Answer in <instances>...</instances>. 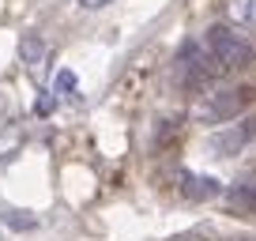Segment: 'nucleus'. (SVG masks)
Returning <instances> with one entry per match:
<instances>
[{
	"label": "nucleus",
	"instance_id": "nucleus-8",
	"mask_svg": "<svg viewBox=\"0 0 256 241\" xmlns=\"http://www.w3.org/2000/svg\"><path fill=\"white\" fill-rule=\"evenodd\" d=\"M230 204H238V208H245V211H256V181L238 185V188H234V196H230Z\"/></svg>",
	"mask_w": 256,
	"mask_h": 241
},
{
	"label": "nucleus",
	"instance_id": "nucleus-2",
	"mask_svg": "<svg viewBox=\"0 0 256 241\" xmlns=\"http://www.w3.org/2000/svg\"><path fill=\"white\" fill-rule=\"evenodd\" d=\"M204 46L215 56V64L222 72H245V68L256 64V46L230 23H215L208 34H204Z\"/></svg>",
	"mask_w": 256,
	"mask_h": 241
},
{
	"label": "nucleus",
	"instance_id": "nucleus-5",
	"mask_svg": "<svg viewBox=\"0 0 256 241\" xmlns=\"http://www.w3.org/2000/svg\"><path fill=\"white\" fill-rule=\"evenodd\" d=\"M19 60L26 64V72L42 76V68H46V60H49V46H46V38H38V34H26V38L19 42Z\"/></svg>",
	"mask_w": 256,
	"mask_h": 241
},
{
	"label": "nucleus",
	"instance_id": "nucleus-11",
	"mask_svg": "<svg viewBox=\"0 0 256 241\" xmlns=\"http://www.w3.org/2000/svg\"><path fill=\"white\" fill-rule=\"evenodd\" d=\"M177 241H204V238H177Z\"/></svg>",
	"mask_w": 256,
	"mask_h": 241
},
{
	"label": "nucleus",
	"instance_id": "nucleus-6",
	"mask_svg": "<svg viewBox=\"0 0 256 241\" xmlns=\"http://www.w3.org/2000/svg\"><path fill=\"white\" fill-rule=\"evenodd\" d=\"M181 192L192 196V200H215L218 192H222V185H218L215 177H200V174H181Z\"/></svg>",
	"mask_w": 256,
	"mask_h": 241
},
{
	"label": "nucleus",
	"instance_id": "nucleus-10",
	"mask_svg": "<svg viewBox=\"0 0 256 241\" xmlns=\"http://www.w3.org/2000/svg\"><path fill=\"white\" fill-rule=\"evenodd\" d=\"M106 4H113V0H80V8H87V12H98V8H106Z\"/></svg>",
	"mask_w": 256,
	"mask_h": 241
},
{
	"label": "nucleus",
	"instance_id": "nucleus-3",
	"mask_svg": "<svg viewBox=\"0 0 256 241\" xmlns=\"http://www.w3.org/2000/svg\"><path fill=\"white\" fill-rule=\"evenodd\" d=\"M174 72H177V83H181V87L204 90V87H211V80H215L222 68L215 64V56L208 53L204 42H184L177 60H174Z\"/></svg>",
	"mask_w": 256,
	"mask_h": 241
},
{
	"label": "nucleus",
	"instance_id": "nucleus-9",
	"mask_svg": "<svg viewBox=\"0 0 256 241\" xmlns=\"http://www.w3.org/2000/svg\"><path fill=\"white\" fill-rule=\"evenodd\" d=\"M56 90H60V94H72V90H76V76L60 72V76H56Z\"/></svg>",
	"mask_w": 256,
	"mask_h": 241
},
{
	"label": "nucleus",
	"instance_id": "nucleus-1",
	"mask_svg": "<svg viewBox=\"0 0 256 241\" xmlns=\"http://www.w3.org/2000/svg\"><path fill=\"white\" fill-rule=\"evenodd\" d=\"M252 102V90L245 87H204L192 102V120H200V124H230L238 120L241 113L248 110Z\"/></svg>",
	"mask_w": 256,
	"mask_h": 241
},
{
	"label": "nucleus",
	"instance_id": "nucleus-4",
	"mask_svg": "<svg viewBox=\"0 0 256 241\" xmlns=\"http://www.w3.org/2000/svg\"><path fill=\"white\" fill-rule=\"evenodd\" d=\"M252 140H256V117H238V120H230V124H222L218 132H211L208 147L218 158H230V154H241Z\"/></svg>",
	"mask_w": 256,
	"mask_h": 241
},
{
	"label": "nucleus",
	"instance_id": "nucleus-7",
	"mask_svg": "<svg viewBox=\"0 0 256 241\" xmlns=\"http://www.w3.org/2000/svg\"><path fill=\"white\" fill-rule=\"evenodd\" d=\"M226 19L230 26H256V0H226Z\"/></svg>",
	"mask_w": 256,
	"mask_h": 241
}]
</instances>
